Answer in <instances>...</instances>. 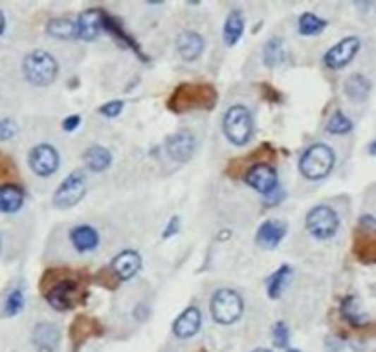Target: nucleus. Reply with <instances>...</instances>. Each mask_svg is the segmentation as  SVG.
Segmentation results:
<instances>
[{
  "mask_svg": "<svg viewBox=\"0 0 376 352\" xmlns=\"http://www.w3.org/2000/svg\"><path fill=\"white\" fill-rule=\"evenodd\" d=\"M4 15H2V11H0V35H2V32H4Z\"/></svg>",
  "mask_w": 376,
  "mask_h": 352,
  "instance_id": "obj_35",
  "label": "nucleus"
},
{
  "mask_svg": "<svg viewBox=\"0 0 376 352\" xmlns=\"http://www.w3.org/2000/svg\"><path fill=\"white\" fill-rule=\"evenodd\" d=\"M28 162H30V167H32L35 174L50 176L59 167V154H57L54 147L48 145V143H42V145L33 147Z\"/></svg>",
  "mask_w": 376,
  "mask_h": 352,
  "instance_id": "obj_7",
  "label": "nucleus"
},
{
  "mask_svg": "<svg viewBox=\"0 0 376 352\" xmlns=\"http://www.w3.org/2000/svg\"><path fill=\"white\" fill-rule=\"evenodd\" d=\"M103 28H105V17H103V13L97 11V9H87V11H83L79 15L75 32L85 41H94Z\"/></svg>",
  "mask_w": 376,
  "mask_h": 352,
  "instance_id": "obj_10",
  "label": "nucleus"
},
{
  "mask_svg": "<svg viewBox=\"0 0 376 352\" xmlns=\"http://www.w3.org/2000/svg\"><path fill=\"white\" fill-rule=\"evenodd\" d=\"M286 352H299V351H296V348H289V351Z\"/></svg>",
  "mask_w": 376,
  "mask_h": 352,
  "instance_id": "obj_37",
  "label": "nucleus"
},
{
  "mask_svg": "<svg viewBox=\"0 0 376 352\" xmlns=\"http://www.w3.org/2000/svg\"><path fill=\"white\" fill-rule=\"evenodd\" d=\"M244 180H246L250 188H253L259 193H265V195L274 191L275 186H277V174H275V171L272 169L270 165L266 164L253 165L252 169L246 173Z\"/></svg>",
  "mask_w": 376,
  "mask_h": 352,
  "instance_id": "obj_9",
  "label": "nucleus"
},
{
  "mask_svg": "<svg viewBox=\"0 0 376 352\" xmlns=\"http://www.w3.org/2000/svg\"><path fill=\"white\" fill-rule=\"evenodd\" d=\"M140 266H142V257L138 255L136 252H133V250L121 252L119 255H116L114 261H112V268H114L116 275L123 281L131 279L133 275H136L138 270H140Z\"/></svg>",
  "mask_w": 376,
  "mask_h": 352,
  "instance_id": "obj_16",
  "label": "nucleus"
},
{
  "mask_svg": "<svg viewBox=\"0 0 376 352\" xmlns=\"http://www.w3.org/2000/svg\"><path fill=\"white\" fill-rule=\"evenodd\" d=\"M224 133L235 145H244L250 142L253 133V119L250 110L243 105H235L224 116Z\"/></svg>",
  "mask_w": 376,
  "mask_h": 352,
  "instance_id": "obj_3",
  "label": "nucleus"
},
{
  "mask_svg": "<svg viewBox=\"0 0 376 352\" xmlns=\"http://www.w3.org/2000/svg\"><path fill=\"white\" fill-rule=\"evenodd\" d=\"M123 109V103L121 101H112V103H107L105 107H101V114H105L107 118H116V116L121 112Z\"/></svg>",
  "mask_w": 376,
  "mask_h": 352,
  "instance_id": "obj_32",
  "label": "nucleus"
},
{
  "mask_svg": "<svg viewBox=\"0 0 376 352\" xmlns=\"http://www.w3.org/2000/svg\"><path fill=\"white\" fill-rule=\"evenodd\" d=\"M78 125H79V116H70L68 119H64L63 121V127L66 128V131H73Z\"/></svg>",
  "mask_w": 376,
  "mask_h": 352,
  "instance_id": "obj_33",
  "label": "nucleus"
},
{
  "mask_svg": "<svg viewBox=\"0 0 376 352\" xmlns=\"http://www.w3.org/2000/svg\"><path fill=\"white\" fill-rule=\"evenodd\" d=\"M73 296H75V284L72 281H61L48 292L46 299L55 310H68L72 307Z\"/></svg>",
  "mask_w": 376,
  "mask_h": 352,
  "instance_id": "obj_15",
  "label": "nucleus"
},
{
  "mask_svg": "<svg viewBox=\"0 0 376 352\" xmlns=\"http://www.w3.org/2000/svg\"><path fill=\"white\" fill-rule=\"evenodd\" d=\"M360 50V39L358 37H347L344 41H339L338 44L332 46L325 54V64L329 68H344L345 64L351 63L356 51Z\"/></svg>",
  "mask_w": 376,
  "mask_h": 352,
  "instance_id": "obj_8",
  "label": "nucleus"
},
{
  "mask_svg": "<svg viewBox=\"0 0 376 352\" xmlns=\"http://www.w3.org/2000/svg\"><path fill=\"white\" fill-rule=\"evenodd\" d=\"M48 33L59 39H72L73 35H78L75 32V24L68 18H54L48 23Z\"/></svg>",
  "mask_w": 376,
  "mask_h": 352,
  "instance_id": "obj_24",
  "label": "nucleus"
},
{
  "mask_svg": "<svg viewBox=\"0 0 376 352\" xmlns=\"http://www.w3.org/2000/svg\"><path fill=\"white\" fill-rule=\"evenodd\" d=\"M23 307H24L23 292H20V290H13V292L8 296V299H6L4 314L6 316H15V314H18V312L23 310Z\"/></svg>",
  "mask_w": 376,
  "mask_h": 352,
  "instance_id": "obj_29",
  "label": "nucleus"
},
{
  "mask_svg": "<svg viewBox=\"0 0 376 352\" xmlns=\"http://www.w3.org/2000/svg\"><path fill=\"white\" fill-rule=\"evenodd\" d=\"M24 75L32 85L48 87L57 78V61L44 50H35L26 55L23 64Z\"/></svg>",
  "mask_w": 376,
  "mask_h": 352,
  "instance_id": "obj_1",
  "label": "nucleus"
},
{
  "mask_svg": "<svg viewBox=\"0 0 376 352\" xmlns=\"http://www.w3.org/2000/svg\"><path fill=\"white\" fill-rule=\"evenodd\" d=\"M284 233H286V226L283 222H279V220H266L257 231V244L270 250V248H275L283 241Z\"/></svg>",
  "mask_w": 376,
  "mask_h": 352,
  "instance_id": "obj_14",
  "label": "nucleus"
},
{
  "mask_svg": "<svg viewBox=\"0 0 376 352\" xmlns=\"http://www.w3.org/2000/svg\"><path fill=\"white\" fill-rule=\"evenodd\" d=\"M274 344L277 347H286V344H289V329H286L283 321H279L274 327Z\"/></svg>",
  "mask_w": 376,
  "mask_h": 352,
  "instance_id": "obj_31",
  "label": "nucleus"
},
{
  "mask_svg": "<svg viewBox=\"0 0 376 352\" xmlns=\"http://www.w3.org/2000/svg\"><path fill=\"white\" fill-rule=\"evenodd\" d=\"M23 202L24 193L20 188L11 186V183L0 188V211H2V213H15V211L20 210Z\"/></svg>",
  "mask_w": 376,
  "mask_h": 352,
  "instance_id": "obj_19",
  "label": "nucleus"
},
{
  "mask_svg": "<svg viewBox=\"0 0 376 352\" xmlns=\"http://www.w3.org/2000/svg\"><path fill=\"white\" fill-rule=\"evenodd\" d=\"M200 325H202L200 312H198V308L191 307L188 308V310H183L178 316V320L174 321L173 330L178 338L186 339L197 334L198 330H200Z\"/></svg>",
  "mask_w": 376,
  "mask_h": 352,
  "instance_id": "obj_13",
  "label": "nucleus"
},
{
  "mask_svg": "<svg viewBox=\"0 0 376 352\" xmlns=\"http://www.w3.org/2000/svg\"><path fill=\"white\" fill-rule=\"evenodd\" d=\"M176 48H178V54L183 59L195 61L204 51V39L195 32H183L176 41Z\"/></svg>",
  "mask_w": 376,
  "mask_h": 352,
  "instance_id": "obj_17",
  "label": "nucleus"
},
{
  "mask_svg": "<svg viewBox=\"0 0 376 352\" xmlns=\"http://www.w3.org/2000/svg\"><path fill=\"white\" fill-rule=\"evenodd\" d=\"M176 229H178V219H173V224H169L167 226V229H165V237H171V235L174 233V231H176Z\"/></svg>",
  "mask_w": 376,
  "mask_h": 352,
  "instance_id": "obj_34",
  "label": "nucleus"
},
{
  "mask_svg": "<svg viewBox=\"0 0 376 352\" xmlns=\"http://www.w3.org/2000/svg\"><path fill=\"white\" fill-rule=\"evenodd\" d=\"M61 332L50 323H41L33 330V345L39 352H55L59 347Z\"/></svg>",
  "mask_w": 376,
  "mask_h": 352,
  "instance_id": "obj_11",
  "label": "nucleus"
},
{
  "mask_svg": "<svg viewBox=\"0 0 376 352\" xmlns=\"http://www.w3.org/2000/svg\"><path fill=\"white\" fill-rule=\"evenodd\" d=\"M369 90H371V83L367 81L362 73H354L345 81V94L354 101L365 99Z\"/></svg>",
  "mask_w": 376,
  "mask_h": 352,
  "instance_id": "obj_20",
  "label": "nucleus"
},
{
  "mask_svg": "<svg viewBox=\"0 0 376 352\" xmlns=\"http://www.w3.org/2000/svg\"><path fill=\"white\" fill-rule=\"evenodd\" d=\"M244 32V20L241 11H231L226 18V26H224V41L228 46H234L235 42L241 39Z\"/></svg>",
  "mask_w": 376,
  "mask_h": 352,
  "instance_id": "obj_22",
  "label": "nucleus"
},
{
  "mask_svg": "<svg viewBox=\"0 0 376 352\" xmlns=\"http://www.w3.org/2000/svg\"><path fill=\"white\" fill-rule=\"evenodd\" d=\"M17 134V123L13 119H0V142L11 140Z\"/></svg>",
  "mask_w": 376,
  "mask_h": 352,
  "instance_id": "obj_30",
  "label": "nucleus"
},
{
  "mask_svg": "<svg viewBox=\"0 0 376 352\" xmlns=\"http://www.w3.org/2000/svg\"><path fill=\"white\" fill-rule=\"evenodd\" d=\"M351 128H353L351 119L344 112H339V110L330 116L329 121H327V133L330 134H347Z\"/></svg>",
  "mask_w": 376,
  "mask_h": 352,
  "instance_id": "obj_27",
  "label": "nucleus"
},
{
  "mask_svg": "<svg viewBox=\"0 0 376 352\" xmlns=\"http://www.w3.org/2000/svg\"><path fill=\"white\" fill-rule=\"evenodd\" d=\"M284 61V46L281 39H272L268 41V44L265 46V63L266 66H277Z\"/></svg>",
  "mask_w": 376,
  "mask_h": 352,
  "instance_id": "obj_25",
  "label": "nucleus"
},
{
  "mask_svg": "<svg viewBox=\"0 0 376 352\" xmlns=\"http://www.w3.org/2000/svg\"><path fill=\"white\" fill-rule=\"evenodd\" d=\"M195 152V138L189 133H178L167 140V154L174 162H188Z\"/></svg>",
  "mask_w": 376,
  "mask_h": 352,
  "instance_id": "obj_12",
  "label": "nucleus"
},
{
  "mask_svg": "<svg viewBox=\"0 0 376 352\" xmlns=\"http://www.w3.org/2000/svg\"><path fill=\"white\" fill-rule=\"evenodd\" d=\"M85 189H87V178H85V174L81 171H75L55 191L54 206L59 207V210L73 207L83 198Z\"/></svg>",
  "mask_w": 376,
  "mask_h": 352,
  "instance_id": "obj_5",
  "label": "nucleus"
},
{
  "mask_svg": "<svg viewBox=\"0 0 376 352\" xmlns=\"http://www.w3.org/2000/svg\"><path fill=\"white\" fill-rule=\"evenodd\" d=\"M289 275H290L289 266H283V268H279V270L272 275L270 283H268V293H270L272 299L279 298L281 292H283V286L286 284V281H289Z\"/></svg>",
  "mask_w": 376,
  "mask_h": 352,
  "instance_id": "obj_28",
  "label": "nucleus"
},
{
  "mask_svg": "<svg viewBox=\"0 0 376 352\" xmlns=\"http://www.w3.org/2000/svg\"><path fill=\"white\" fill-rule=\"evenodd\" d=\"M243 299L234 290H219L211 299V316L220 325H231L243 316Z\"/></svg>",
  "mask_w": 376,
  "mask_h": 352,
  "instance_id": "obj_4",
  "label": "nucleus"
},
{
  "mask_svg": "<svg viewBox=\"0 0 376 352\" xmlns=\"http://www.w3.org/2000/svg\"><path fill=\"white\" fill-rule=\"evenodd\" d=\"M341 316H344V320H347L348 323L354 327H362V325H365V323H369V317H367L365 312L360 308L356 298L345 299L344 305H341Z\"/></svg>",
  "mask_w": 376,
  "mask_h": 352,
  "instance_id": "obj_23",
  "label": "nucleus"
},
{
  "mask_svg": "<svg viewBox=\"0 0 376 352\" xmlns=\"http://www.w3.org/2000/svg\"><path fill=\"white\" fill-rule=\"evenodd\" d=\"M325 20L320 17H316L314 13H303L299 17V33L301 35H316L325 28Z\"/></svg>",
  "mask_w": 376,
  "mask_h": 352,
  "instance_id": "obj_26",
  "label": "nucleus"
},
{
  "mask_svg": "<svg viewBox=\"0 0 376 352\" xmlns=\"http://www.w3.org/2000/svg\"><path fill=\"white\" fill-rule=\"evenodd\" d=\"M253 352H272V351H268V348H257V351Z\"/></svg>",
  "mask_w": 376,
  "mask_h": 352,
  "instance_id": "obj_36",
  "label": "nucleus"
},
{
  "mask_svg": "<svg viewBox=\"0 0 376 352\" xmlns=\"http://www.w3.org/2000/svg\"><path fill=\"white\" fill-rule=\"evenodd\" d=\"M339 219L334 210L327 206H317L308 211L307 229L317 238H330L338 231Z\"/></svg>",
  "mask_w": 376,
  "mask_h": 352,
  "instance_id": "obj_6",
  "label": "nucleus"
},
{
  "mask_svg": "<svg viewBox=\"0 0 376 352\" xmlns=\"http://www.w3.org/2000/svg\"><path fill=\"white\" fill-rule=\"evenodd\" d=\"M334 167V152L325 143L308 147L299 162V171L305 178L321 180Z\"/></svg>",
  "mask_w": 376,
  "mask_h": 352,
  "instance_id": "obj_2",
  "label": "nucleus"
},
{
  "mask_svg": "<svg viewBox=\"0 0 376 352\" xmlns=\"http://www.w3.org/2000/svg\"><path fill=\"white\" fill-rule=\"evenodd\" d=\"M85 162H87V165L92 171L97 173V171H105L109 167L110 162H112V156H110V152L107 151L105 147L94 145L85 152Z\"/></svg>",
  "mask_w": 376,
  "mask_h": 352,
  "instance_id": "obj_21",
  "label": "nucleus"
},
{
  "mask_svg": "<svg viewBox=\"0 0 376 352\" xmlns=\"http://www.w3.org/2000/svg\"><path fill=\"white\" fill-rule=\"evenodd\" d=\"M70 241H72L73 248L79 250V252H90L99 244V235L90 226H78V228L72 229Z\"/></svg>",
  "mask_w": 376,
  "mask_h": 352,
  "instance_id": "obj_18",
  "label": "nucleus"
}]
</instances>
